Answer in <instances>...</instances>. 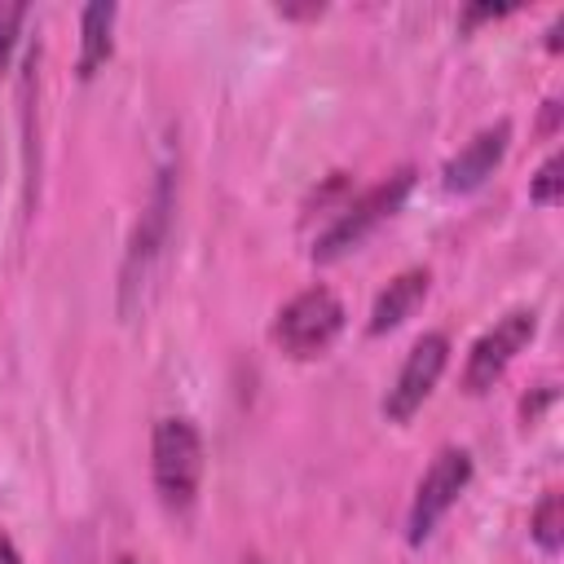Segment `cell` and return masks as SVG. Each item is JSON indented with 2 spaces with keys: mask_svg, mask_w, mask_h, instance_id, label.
<instances>
[{
  "mask_svg": "<svg viewBox=\"0 0 564 564\" xmlns=\"http://www.w3.org/2000/svg\"><path fill=\"white\" fill-rule=\"evenodd\" d=\"M445 361H449V335L445 330H423L410 344V352H405V361H401V370H397V379H392V388L383 397V414L392 423H405L432 397Z\"/></svg>",
  "mask_w": 564,
  "mask_h": 564,
  "instance_id": "8992f818",
  "label": "cell"
},
{
  "mask_svg": "<svg viewBox=\"0 0 564 564\" xmlns=\"http://www.w3.org/2000/svg\"><path fill=\"white\" fill-rule=\"evenodd\" d=\"M507 141H511V123H507V119L480 128V132L445 163V172H441V176H445V189H449V194H471L476 185H485V181L494 176V167L502 163Z\"/></svg>",
  "mask_w": 564,
  "mask_h": 564,
  "instance_id": "52a82bcc",
  "label": "cell"
},
{
  "mask_svg": "<svg viewBox=\"0 0 564 564\" xmlns=\"http://www.w3.org/2000/svg\"><path fill=\"white\" fill-rule=\"evenodd\" d=\"M0 564H22V560H18V551H13V542H9L4 533H0Z\"/></svg>",
  "mask_w": 564,
  "mask_h": 564,
  "instance_id": "9a60e30c",
  "label": "cell"
},
{
  "mask_svg": "<svg viewBox=\"0 0 564 564\" xmlns=\"http://www.w3.org/2000/svg\"><path fill=\"white\" fill-rule=\"evenodd\" d=\"M467 485H471V454L463 445H445L427 463V471H423V480L414 489V502H410V516H405L410 546H423L436 533V524L445 520V511L458 502V494Z\"/></svg>",
  "mask_w": 564,
  "mask_h": 564,
  "instance_id": "277c9868",
  "label": "cell"
},
{
  "mask_svg": "<svg viewBox=\"0 0 564 564\" xmlns=\"http://www.w3.org/2000/svg\"><path fill=\"white\" fill-rule=\"evenodd\" d=\"M529 533H533V542H538L546 555H555V551L564 546V502H560V494H555V489H551V494H542V502L533 507Z\"/></svg>",
  "mask_w": 564,
  "mask_h": 564,
  "instance_id": "8fae6325",
  "label": "cell"
},
{
  "mask_svg": "<svg viewBox=\"0 0 564 564\" xmlns=\"http://www.w3.org/2000/svg\"><path fill=\"white\" fill-rule=\"evenodd\" d=\"M115 18H119V9L110 0L84 4V13H79V62H75L79 79H93L97 66L110 62V53H115Z\"/></svg>",
  "mask_w": 564,
  "mask_h": 564,
  "instance_id": "9c48e42d",
  "label": "cell"
},
{
  "mask_svg": "<svg viewBox=\"0 0 564 564\" xmlns=\"http://www.w3.org/2000/svg\"><path fill=\"white\" fill-rule=\"evenodd\" d=\"M564 159L560 154H546V163L533 172V181H529V198L538 203V207H555L560 203V189H564Z\"/></svg>",
  "mask_w": 564,
  "mask_h": 564,
  "instance_id": "7c38bea8",
  "label": "cell"
},
{
  "mask_svg": "<svg viewBox=\"0 0 564 564\" xmlns=\"http://www.w3.org/2000/svg\"><path fill=\"white\" fill-rule=\"evenodd\" d=\"M344 326V304L330 286H304L300 295H291L278 308L273 322V339L286 357H317L322 348H330V339Z\"/></svg>",
  "mask_w": 564,
  "mask_h": 564,
  "instance_id": "3957f363",
  "label": "cell"
},
{
  "mask_svg": "<svg viewBox=\"0 0 564 564\" xmlns=\"http://www.w3.org/2000/svg\"><path fill=\"white\" fill-rule=\"evenodd\" d=\"M533 330H538V313H533V308H511L507 317H498V322L471 344L467 366H463V388H467L471 397L489 392V388L507 375V366L516 361V352L533 339Z\"/></svg>",
  "mask_w": 564,
  "mask_h": 564,
  "instance_id": "5b68a950",
  "label": "cell"
},
{
  "mask_svg": "<svg viewBox=\"0 0 564 564\" xmlns=\"http://www.w3.org/2000/svg\"><path fill=\"white\" fill-rule=\"evenodd\" d=\"M427 269H405V273H397L379 295H375V304H370V322H366V330L370 335H388V330H397L419 304H423V295H427Z\"/></svg>",
  "mask_w": 564,
  "mask_h": 564,
  "instance_id": "ba28073f",
  "label": "cell"
},
{
  "mask_svg": "<svg viewBox=\"0 0 564 564\" xmlns=\"http://www.w3.org/2000/svg\"><path fill=\"white\" fill-rule=\"evenodd\" d=\"M560 26H564V18H555V22H551V31H546V48H551V53L560 48Z\"/></svg>",
  "mask_w": 564,
  "mask_h": 564,
  "instance_id": "2e32d148",
  "label": "cell"
},
{
  "mask_svg": "<svg viewBox=\"0 0 564 564\" xmlns=\"http://www.w3.org/2000/svg\"><path fill=\"white\" fill-rule=\"evenodd\" d=\"M167 176L159 181V189H154V207H150V216L141 220V229H137V242H132V251H128V273H123V286L132 291L145 273H150V260L159 256V242L167 238Z\"/></svg>",
  "mask_w": 564,
  "mask_h": 564,
  "instance_id": "30bf717a",
  "label": "cell"
},
{
  "mask_svg": "<svg viewBox=\"0 0 564 564\" xmlns=\"http://www.w3.org/2000/svg\"><path fill=\"white\" fill-rule=\"evenodd\" d=\"M26 22V4H0V70L9 66V53L18 44V26Z\"/></svg>",
  "mask_w": 564,
  "mask_h": 564,
  "instance_id": "4fadbf2b",
  "label": "cell"
},
{
  "mask_svg": "<svg viewBox=\"0 0 564 564\" xmlns=\"http://www.w3.org/2000/svg\"><path fill=\"white\" fill-rule=\"evenodd\" d=\"M150 471H154V489L159 502L176 516H185L198 498V480H203V436L189 419H159L154 423V441H150Z\"/></svg>",
  "mask_w": 564,
  "mask_h": 564,
  "instance_id": "7a4b0ae2",
  "label": "cell"
},
{
  "mask_svg": "<svg viewBox=\"0 0 564 564\" xmlns=\"http://www.w3.org/2000/svg\"><path fill=\"white\" fill-rule=\"evenodd\" d=\"M123 564H132V560H123Z\"/></svg>",
  "mask_w": 564,
  "mask_h": 564,
  "instance_id": "e0dca14e",
  "label": "cell"
},
{
  "mask_svg": "<svg viewBox=\"0 0 564 564\" xmlns=\"http://www.w3.org/2000/svg\"><path fill=\"white\" fill-rule=\"evenodd\" d=\"M494 18H507V9L502 4H476V9L463 13V31H471L476 22H494Z\"/></svg>",
  "mask_w": 564,
  "mask_h": 564,
  "instance_id": "5bb4252c",
  "label": "cell"
},
{
  "mask_svg": "<svg viewBox=\"0 0 564 564\" xmlns=\"http://www.w3.org/2000/svg\"><path fill=\"white\" fill-rule=\"evenodd\" d=\"M410 189H414V167H401V172H392L388 181L370 185L366 194L339 203V207L330 212V225L313 238V260H317V264H330V260L348 256L357 242H366V234H370L375 225H383V220L405 203Z\"/></svg>",
  "mask_w": 564,
  "mask_h": 564,
  "instance_id": "6da1fadb",
  "label": "cell"
}]
</instances>
